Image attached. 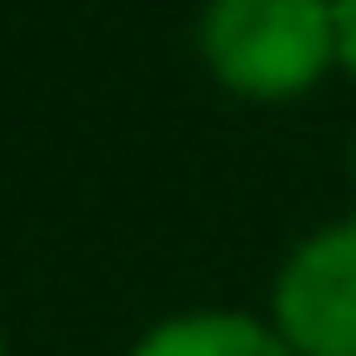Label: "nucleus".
<instances>
[{
    "mask_svg": "<svg viewBox=\"0 0 356 356\" xmlns=\"http://www.w3.org/2000/svg\"><path fill=\"white\" fill-rule=\"evenodd\" d=\"M126 356H297L277 337V323L244 317V310H178L159 317Z\"/></svg>",
    "mask_w": 356,
    "mask_h": 356,
    "instance_id": "obj_3",
    "label": "nucleus"
},
{
    "mask_svg": "<svg viewBox=\"0 0 356 356\" xmlns=\"http://www.w3.org/2000/svg\"><path fill=\"white\" fill-rule=\"evenodd\" d=\"M270 323L297 356H356V218L291 244L270 277Z\"/></svg>",
    "mask_w": 356,
    "mask_h": 356,
    "instance_id": "obj_2",
    "label": "nucleus"
},
{
    "mask_svg": "<svg viewBox=\"0 0 356 356\" xmlns=\"http://www.w3.org/2000/svg\"><path fill=\"white\" fill-rule=\"evenodd\" d=\"M0 356H7V330H0Z\"/></svg>",
    "mask_w": 356,
    "mask_h": 356,
    "instance_id": "obj_5",
    "label": "nucleus"
},
{
    "mask_svg": "<svg viewBox=\"0 0 356 356\" xmlns=\"http://www.w3.org/2000/svg\"><path fill=\"white\" fill-rule=\"evenodd\" d=\"M350 172H356V145H350Z\"/></svg>",
    "mask_w": 356,
    "mask_h": 356,
    "instance_id": "obj_6",
    "label": "nucleus"
},
{
    "mask_svg": "<svg viewBox=\"0 0 356 356\" xmlns=\"http://www.w3.org/2000/svg\"><path fill=\"white\" fill-rule=\"evenodd\" d=\"M337 53H343V66L356 73V0H337Z\"/></svg>",
    "mask_w": 356,
    "mask_h": 356,
    "instance_id": "obj_4",
    "label": "nucleus"
},
{
    "mask_svg": "<svg viewBox=\"0 0 356 356\" xmlns=\"http://www.w3.org/2000/svg\"><path fill=\"white\" fill-rule=\"evenodd\" d=\"M198 53L218 86L244 99H291L330 73L337 53V0H204Z\"/></svg>",
    "mask_w": 356,
    "mask_h": 356,
    "instance_id": "obj_1",
    "label": "nucleus"
}]
</instances>
